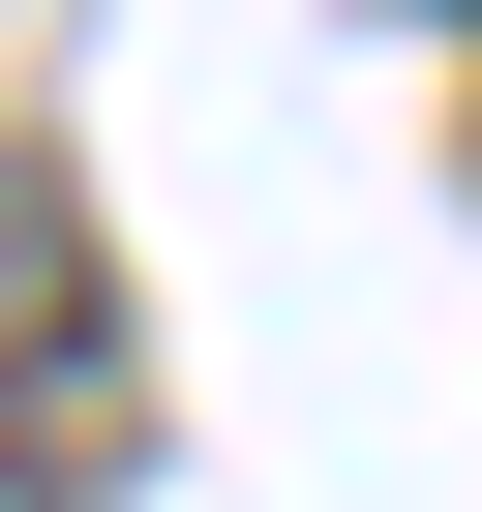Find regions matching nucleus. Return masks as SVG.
<instances>
[{
	"label": "nucleus",
	"mask_w": 482,
	"mask_h": 512,
	"mask_svg": "<svg viewBox=\"0 0 482 512\" xmlns=\"http://www.w3.org/2000/svg\"><path fill=\"white\" fill-rule=\"evenodd\" d=\"M151 452V332H121V241L61 151H0V512H121Z\"/></svg>",
	"instance_id": "f257e3e1"
}]
</instances>
